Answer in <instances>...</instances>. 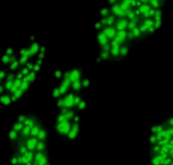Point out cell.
Listing matches in <instances>:
<instances>
[{
    "mask_svg": "<svg viewBox=\"0 0 173 165\" xmlns=\"http://www.w3.org/2000/svg\"><path fill=\"white\" fill-rule=\"evenodd\" d=\"M46 61V48L35 37L0 51V108L14 109L37 81Z\"/></svg>",
    "mask_w": 173,
    "mask_h": 165,
    "instance_id": "7a4b0ae2",
    "label": "cell"
},
{
    "mask_svg": "<svg viewBox=\"0 0 173 165\" xmlns=\"http://www.w3.org/2000/svg\"><path fill=\"white\" fill-rule=\"evenodd\" d=\"M0 39H1V35H0Z\"/></svg>",
    "mask_w": 173,
    "mask_h": 165,
    "instance_id": "8992f818",
    "label": "cell"
},
{
    "mask_svg": "<svg viewBox=\"0 0 173 165\" xmlns=\"http://www.w3.org/2000/svg\"><path fill=\"white\" fill-rule=\"evenodd\" d=\"M88 88L89 79L79 68L54 72V84L51 89L56 109L53 131L66 143H75L81 136Z\"/></svg>",
    "mask_w": 173,
    "mask_h": 165,
    "instance_id": "3957f363",
    "label": "cell"
},
{
    "mask_svg": "<svg viewBox=\"0 0 173 165\" xmlns=\"http://www.w3.org/2000/svg\"><path fill=\"white\" fill-rule=\"evenodd\" d=\"M169 0H108L93 25L100 62L124 61L135 45L155 35L165 21Z\"/></svg>",
    "mask_w": 173,
    "mask_h": 165,
    "instance_id": "6da1fadb",
    "label": "cell"
},
{
    "mask_svg": "<svg viewBox=\"0 0 173 165\" xmlns=\"http://www.w3.org/2000/svg\"><path fill=\"white\" fill-rule=\"evenodd\" d=\"M148 165H173V115L149 127Z\"/></svg>",
    "mask_w": 173,
    "mask_h": 165,
    "instance_id": "5b68a950",
    "label": "cell"
},
{
    "mask_svg": "<svg viewBox=\"0 0 173 165\" xmlns=\"http://www.w3.org/2000/svg\"><path fill=\"white\" fill-rule=\"evenodd\" d=\"M6 165H51L50 134L34 111L18 114L7 131Z\"/></svg>",
    "mask_w": 173,
    "mask_h": 165,
    "instance_id": "277c9868",
    "label": "cell"
}]
</instances>
